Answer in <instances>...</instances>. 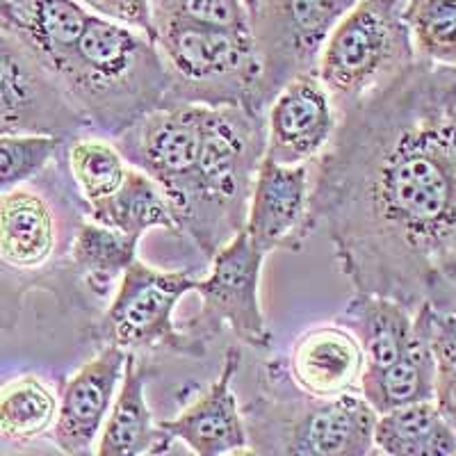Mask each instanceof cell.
I'll return each instance as SVG.
<instances>
[{
  "label": "cell",
  "instance_id": "7",
  "mask_svg": "<svg viewBox=\"0 0 456 456\" xmlns=\"http://www.w3.org/2000/svg\"><path fill=\"white\" fill-rule=\"evenodd\" d=\"M358 0H260L251 16L260 80L256 112H267L276 94L304 73H317L322 46Z\"/></svg>",
  "mask_w": 456,
  "mask_h": 456
},
{
  "label": "cell",
  "instance_id": "12",
  "mask_svg": "<svg viewBox=\"0 0 456 456\" xmlns=\"http://www.w3.org/2000/svg\"><path fill=\"white\" fill-rule=\"evenodd\" d=\"M265 256L276 249L299 251L313 235L311 167L260 162L244 226Z\"/></svg>",
  "mask_w": 456,
  "mask_h": 456
},
{
  "label": "cell",
  "instance_id": "2",
  "mask_svg": "<svg viewBox=\"0 0 456 456\" xmlns=\"http://www.w3.org/2000/svg\"><path fill=\"white\" fill-rule=\"evenodd\" d=\"M48 76L87 128L114 140L146 114L171 105V76L156 44L94 14Z\"/></svg>",
  "mask_w": 456,
  "mask_h": 456
},
{
  "label": "cell",
  "instance_id": "27",
  "mask_svg": "<svg viewBox=\"0 0 456 456\" xmlns=\"http://www.w3.org/2000/svg\"><path fill=\"white\" fill-rule=\"evenodd\" d=\"M60 146L53 135H0V197L39 176Z\"/></svg>",
  "mask_w": 456,
  "mask_h": 456
},
{
  "label": "cell",
  "instance_id": "8",
  "mask_svg": "<svg viewBox=\"0 0 456 456\" xmlns=\"http://www.w3.org/2000/svg\"><path fill=\"white\" fill-rule=\"evenodd\" d=\"M265 254L240 231L210 258L213 270L197 281L201 311L181 329L206 352L208 342L231 329L242 345L254 349L272 347V331L260 306V272Z\"/></svg>",
  "mask_w": 456,
  "mask_h": 456
},
{
  "label": "cell",
  "instance_id": "34",
  "mask_svg": "<svg viewBox=\"0 0 456 456\" xmlns=\"http://www.w3.org/2000/svg\"><path fill=\"white\" fill-rule=\"evenodd\" d=\"M452 315H454V320H456V308H454V311H452Z\"/></svg>",
  "mask_w": 456,
  "mask_h": 456
},
{
  "label": "cell",
  "instance_id": "15",
  "mask_svg": "<svg viewBox=\"0 0 456 456\" xmlns=\"http://www.w3.org/2000/svg\"><path fill=\"white\" fill-rule=\"evenodd\" d=\"M285 368L299 393L324 399L358 393L365 358L356 336L336 322L299 333Z\"/></svg>",
  "mask_w": 456,
  "mask_h": 456
},
{
  "label": "cell",
  "instance_id": "28",
  "mask_svg": "<svg viewBox=\"0 0 456 456\" xmlns=\"http://www.w3.org/2000/svg\"><path fill=\"white\" fill-rule=\"evenodd\" d=\"M153 23L185 21L199 26L251 30V16L242 0H151Z\"/></svg>",
  "mask_w": 456,
  "mask_h": 456
},
{
  "label": "cell",
  "instance_id": "5",
  "mask_svg": "<svg viewBox=\"0 0 456 456\" xmlns=\"http://www.w3.org/2000/svg\"><path fill=\"white\" fill-rule=\"evenodd\" d=\"M406 0H358L331 30L317 60V78L336 112L363 101L415 62Z\"/></svg>",
  "mask_w": 456,
  "mask_h": 456
},
{
  "label": "cell",
  "instance_id": "30",
  "mask_svg": "<svg viewBox=\"0 0 456 456\" xmlns=\"http://www.w3.org/2000/svg\"><path fill=\"white\" fill-rule=\"evenodd\" d=\"M26 10L28 0H0V26H5L7 30L19 37L23 19H26Z\"/></svg>",
  "mask_w": 456,
  "mask_h": 456
},
{
  "label": "cell",
  "instance_id": "25",
  "mask_svg": "<svg viewBox=\"0 0 456 456\" xmlns=\"http://www.w3.org/2000/svg\"><path fill=\"white\" fill-rule=\"evenodd\" d=\"M67 160L85 208L117 192L130 167L112 142L99 137H76L69 144Z\"/></svg>",
  "mask_w": 456,
  "mask_h": 456
},
{
  "label": "cell",
  "instance_id": "21",
  "mask_svg": "<svg viewBox=\"0 0 456 456\" xmlns=\"http://www.w3.org/2000/svg\"><path fill=\"white\" fill-rule=\"evenodd\" d=\"M374 450L386 456H456V434L434 402H420L379 415Z\"/></svg>",
  "mask_w": 456,
  "mask_h": 456
},
{
  "label": "cell",
  "instance_id": "9",
  "mask_svg": "<svg viewBox=\"0 0 456 456\" xmlns=\"http://www.w3.org/2000/svg\"><path fill=\"white\" fill-rule=\"evenodd\" d=\"M254 418L274 434V456H368L379 415L361 393L324 399L301 393L285 404L263 402Z\"/></svg>",
  "mask_w": 456,
  "mask_h": 456
},
{
  "label": "cell",
  "instance_id": "14",
  "mask_svg": "<svg viewBox=\"0 0 456 456\" xmlns=\"http://www.w3.org/2000/svg\"><path fill=\"white\" fill-rule=\"evenodd\" d=\"M240 363L242 352L238 347L226 349L217 381L208 386L174 420L160 422L171 441H183L194 456H228L249 447V431L233 393Z\"/></svg>",
  "mask_w": 456,
  "mask_h": 456
},
{
  "label": "cell",
  "instance_id": "4",
  "mask_svg": "<svg viewBox=\"0 0 456 456\" xmlns=\"http://www.w3.org/2000/svg\"><path fill=\"white\" fill-rule=\"evenodd\" d=\"M156 46L169 69L171 105H240L258 114L260 64L251 30L158 21Z\"/></svg>",
  "mask_w": 456,
  "mask_h": 456
},
{
  "label": "cell",
  "instance_id": "33",
  "mask_svg": "<svg viewBox=\"0 0 456 456\" xmlns=\"http://www.w3.org/2000/svg\"><path fill=\"white\" fill-rule=\"evenodd\" d=\"M368 456H386V454H381V452H379V450H372Z\"/></svg>",
  "mask_w": 456,
  "mask_h": 456
},
{
  "label": "cell",
  "instance_id": "16",
  "mask_svg": "<svg viewBox=\"0 0 456 456\" xmlns=\"http://www.w3.org/2000/svg\"><path fill=\"white\" fill-rule=\"evenodd\" d=\"M144 368L137 354H128L119 397L103 422L94 456H144L165 454L171 441L153 422L144 395Z\"/></svg>",
  "mask_w": 456,
  "mask_h": 456
},
{
  "label": "cell",
  "instance_id": "11",
  "mask_svg": "<svg viewBox=\"0 0 456 456\" xmlns=\"http://www.w3.org/2000/svg\"><path fill=\"white\" fill-rule=\"evenodd\" d=\"M338 126L331 96L317 73L297 76L265 112V160L283 167L308 165L327 149Z\"/></svg>",
  "mask_w": 456,
  "mask_h": 456
},
{
  "label": "cell",
  "instance_id": "24",
  "mask_svg": "<svg viewBox=\"0 0 456 456\" xmlns=\"http://www.w3.org/2000/svg\"><path fill=\"white\" fill-rule=\"evenodd\" d=\"M404 21L418 62L456 69V0H406Z\"/></svg>",
  "mask_w": 456,
  "mask_h": 456
},
{
  "label": "cell",
  "instance_id": "6",
  "mask_svg": "<svg viewBox=\"0 0 456 456\" xmlns=\"http://www.w3.org/2000/svg\"><path fill=\"white\" fill-rule=\"evenodd\" d=\"M190 272L156 270L140 258L124 272L117 295L101 317L96 340L126 354L165 352L201 358L203 349L174 320L178 301L197 290Z\"/></svg>",
  "mask_w": 456,
  "mask_h": 456
},
{
  "label": "cell",
  "instance_id": "19",
  "mask_svg": "<svg viewBox=\"0 0 456 456\" xmlns=\"http://www.w3.org/2000/svg\"><path fill=\"white\" fill-rule=\"evenodd\" d=\"M434 354L427 338L425 317L415 311V336L409 349L388 368L361 377L358 393L377 411V415L402 406L434 399Z\"/></svg>",
  "mask_w": 456,
  "mask_h": 456
},
{
  "label": "cell",
  "instance_id": "10",
  "mask_svg": "<svg viewBox=\"0 0 456 456\" xmlns=\"http://www.w3.org/2000/svg\"><path fill=\"white\" fill-rule=\"evenodd\" d=\"M87 128L30 48L0 26V135L64 140Z\"/></svg>",
  "mask_w": 456,
  "mask_h": 456
},
{
  "label": "cell",
  "instance_id": "1",
  "mask_svg": "<svg viewBox=\"0 0 456 456\" xmlns=\"http://www.w3.org/2000/svg\"><path fill=\"white\" fill-rule=\"evenodd\" d=\"M311 167V226L354 292L456 308V69L415 60L338 112Z\"/></svg>",
  "mask_w": 456,
  "mask_h": 456
},
{
  "label": "cell",
  "instance_id": "22",
  "mask_svg": "<svg viewBox=\"0 0 456 456\" xmlns=\"http://www.w3.org/2000/svg\"><path fill=\"white\" fill-rule=\"evenodd\" d=\"M137 244L140 240L133 235L119 233L114 228L87 219L76 228L69 258L89 290L103 297L114 283H119L124 272L137 260Z\"/></svg>",
  "mask_w": 456,
  "mask_h": 456
},
{
  "label": "cell",
  "instance_id": "17",
  "mask_svg": "<svg viewBox=\"0 0 456 456\" xmlns=\"http://www.w3.org/2000/svg\"><path fill=\"white\" fill-rule=\"evenodd\" d=\"M57 219L42 194L16 187L0 197V260L19 272L39 270L55 256Z\"/></svg>",
  "mask_w": 456,
  "mask_h": 456
},
{
  "label": "cell",
  "instance_id": "32",
  "mask_svg": "<svg viewBox=\"0 0 456 456\" xmlns=\"http://www.w3.org/2000/svg\"><path fill=\"white\" fill-rule=\"evenodd\" d=\"M228 456H260V454L256 450H251V447H244V450H238V452H233V454H228Z\"/></svg>",
  "mask_w": 456,
  "mask_h": 456
},
{
  "label": "cell",
  "instance_id": "31",
  "mask_svg": "<svg viewBox=\"0 0 456 456\" xmlns=\"http://www.w3.org/2000/svg\"><path fill=\"white\" fill-rule=\"evenodd\" d=\"M244 7H247V12H249V16L256 14V10H258L260 0H242Z\"/></svg>",
  "mask_w": 456,
  "mask_h": 456
},
{
  "label": "cell",
  "instance_id": "23",
  "mask_svg": "<svg viewBox=\"0 0 456 456\" xmlns=\"http://www.w3.org/2000/svg\"><path fill=\"white\" fill-rule=\"evenodd\" d=\"M55 390L37 374H21L0 388V436L30 443L53 429L57 418Z\"/></svg>",
  "mask_w": 456,
  "mask_h": 456
},
{
  "label": "cell",
  "instance_id": "20",
  "mask_svg": "<svg viewBox=\"0 0 456 456\" xmlns=\"http://www.w3.org/2000/svg\"><path fill=\"white\" fill-rule=\"evenodd\" d=\"M89 222L101 226L114 228L119 233L133 235L142 240V235L153 228H165L169 233H178L174 210L167 201L158 183L149 178L144 171L128 167L124 183L114 194L99 203L85 208Z\"/></svg>",
  "mask_w": 456,
  "mask_h": 456
},
{
  "label": "cell",
  "instance_id": "18",
  "mask_svg": "<svg viewBox=\"0 0 456 456\" xmlns=\"http://www.w3.org/2000/svg\"><path fill=\"white\" fill-rule=\"evenodd\" d=\"M338 324L356 336L365 358L363 374L379 372L409 349L415 336V313L388 297L354 292Z\"/></svg>",
  "mask_w": 456,
  "mask_h": 456
},
{
  "label": "cell",
  "instance_id": "13",
  "mask_svg": "<svg viewBox=\"0 0 456 456\" xmlns=\"http://www.w3.org/2000/svg\"><path fill=\"white\" fill-rule=\"evenodd\" d=\"M128 354L119 347L101 352L73 372L64 384L53 422L51 441L67 456H94L103 422L114 404V395L124 381Z\"/></svg>",
  "mask_w": 456,
  "mask_h": 456
},
{
  "label": "cell",
  "instance_id": "3",
  "mask_svg": "<svg viewBox=\"0 0 456 456\" xmlns=\"http://www.w3.org/2000/svg\"><path fill=\"white\" fill-rule=\"evenodd\" d=\"M263 158L265 117L240 105H208L192 174L167 199L178 233L192 240L208 260L247 226Z\"/></svg>",
  "mask_w": 456,
  "mask_h": 456
},
{
  "label": "cell",
  "instance_id": "29",
  "mask_svg": "<svg viewBox=\"0 0 456 456\" xmlns=\"http://www.w3.org/2000/svg\"><path fill=\"white\" fill-rule=\"evenodd\" d=\"M89 14L103 21L130 28L156 44V23L151 0H76Z\"/></svg>",
  "mask_w": 456,
  "mask_h": 456
},
{
  "label": "cell",
  "instance_id": "26",
  "mask_svg": "<svg viewBox=\"0 0 456 456\" xmlns=\"http://www.w3.org/2000/svg\"><path fill=\"white\" fill-rule=\"evenodd\" d=\"M425 317L427 338L434 354V402L443 420L456 434V320L452 311L418 308Z\"/></svg>",
  "mask_w": 456,
  "mask_h": 456
}]
</instances>
